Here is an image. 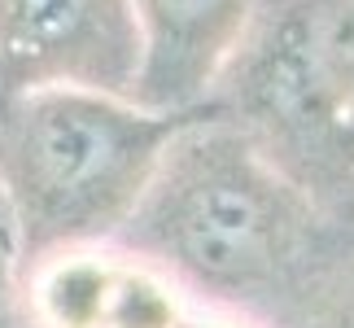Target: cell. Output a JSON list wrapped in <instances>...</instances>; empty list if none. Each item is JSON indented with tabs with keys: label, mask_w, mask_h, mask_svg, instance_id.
<instances>
[{
	"label": "cell",
	"mask_w": 354,
	"mask_h": 328,
	"mask_svg": "<svg viewBox=\"0 0 354 328\" xmlns=\"http://www.w3.org/2000/svg\"><path fill=\"white\" fill-rule=\"evenodd\" d=\"M328 224L315 188L206 105L167 140L114 241L175 289L284 320L342 258Z\"/></svg>",
	"instance_id": "6da1fadb"
},
{
	"label": "cell",
	"mask_w": 354,
	"mask_h": 328,
	"mask_svg": "<svg viewBox=\"0 0 354 328\" xmlns=\"http://www.w3.org/2000/svg\"><path fill=\"white\" fill-rule=\"evenodd\" d=\"M193 114L84 88H0V206L18 232L22 271L114 241Z\"/></svg>",
	"instance_id": "7a4b0ae2"
},
{
	"label": "cell",
	"mask_w": 354,
	"mask_h": 328,
	"mask_svg": "<svg viewBox=\"0 0 354 328\" xmlns=\"http://www.w3.org/2000/svg\"><path fill=\"white\" fill-rule=\"evenodd\" d=\"M324 193L354 171V0H263L214 101Z\"/></svg>",
	"instance_id": "3957f363"
},
{
	"label": "cell",
	"mask_w": 354,
	"mask_h": 328,
	"mask_svg": "<svg viewBox=\"0 0 354 328\" xmlns=\"http://www.w3.org/2000/svg\"><path fill=\"white\" fill-rule=\"evenodd\" d=\"M131 0H0V88H84L136 101Z\"/></svg>",
	"instance_id": "277c9868"
},
{
	"label": "cell",
	"mask_w": 354,
	"mask_h": 328,
	"mask_svg": "<svg viewBox=\"0 0 354 328\" xmlns=\"http://www.w3.org/2000/svg\"><path fill=\"white\" fill-rule=\"evenodd\" d=\"M140 22L136 105L193 114L214 101L263 0H131Z\"/></svg>",
	"instance_id": "5b68a950"
},
{
	"label": "cell",
	"mask_w": 354,
	"mask_h": 328,
	"mask_svg": "<svg viewBox=\"0 0 354 328\" xmlns=\"http://www.w3.org/2000/svg\"><path fill=\"white\" fill-rule=\"evenodd\" d=\"M114 250L84 245V250H62L39 258L22 271V298L35 328H105V307H110Z\"/></svg>",
	"instance_id": "8992f818"
},
{
	"label": "cell",
	"mask_w": 354,
	"mask_h": 328,
	"mask_svg": "<svg viewBox=\"0 0 354 328\" xmlns=\"http://www.w3.org/2000/svg\"><path fill=\"white\" fill-rule=\"evenodd\" d=\"M184 320L188 311L180 289L158 267L122 254L114 271L110 307H105V328H180Z\"/></svg>",
	"instance_id": "52a82bcc"
},
{
	"label": "cell",
	"mask_w": 354,
	"mask_h": 328,
	"mask_svg": "<svg viewBox=\"0 0 354 328\" xmlns=\"http://www.w3.org/2000/svg\"><path fill=\"white\" fill-rule=\"evenodd\" d=\"M284 328H354V258L337 263L319 276V284L280 320Z\"/></svg>",
	"instance_id": "ba28073f"
},
{
	"label": "cell",
	"mask_w": 354,
	"mask_h": 328,
	"mask_svg": "<svg viewBox=\"0 0 354 328\" xmlns=\"http://www.w3.org/2000/svg\"><path fill=\"white\" fill-rule=\"evenodd\" d=\"M18 298H22V250H18V232H13L9 210L0 206V328H9Z\"/></svg>",
	"instance_id": "9c48e42d"
},
{
	"label": "cell",
	"mask_w": 354,
	"mask_h": 328,
	"mask_svg": "<svg viewBox=\"0 0 354 328\" xmlns=\"http://www.w3.org/2000/svg\"><path fill=\"white\" fill-rule=\"evenodd\" d=\"M180 328H241V324H227V320H193V316H188Z\"/></svg>",
	"instance_id": "30bf717a"
},
{
	"label": "cell",
	"mask_w": 354,
	"mask_h": 328,
	"mask_svg": "<svg viewBox=\"0 0 354 328\" xmlns=\"http://www.w3.org/2000/svg\"><path fill=\"white\" fill-rule=\"evenodd\" d=\"M346 184H350V188H354V171H350V180H346Z\"/></svg>",
	"instance_id": "8fae6325"
}]
</instances>
